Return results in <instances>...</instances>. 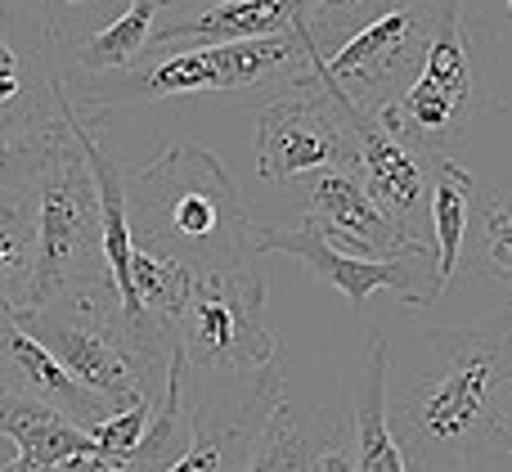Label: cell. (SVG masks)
<instances>
[{"mask_svg":"<svg viewBox=\"0 0 512 472\" xmlns=\"http://www.w3.org/2000/svg\"><path fill=\"white\" fill-rule=\"evenodd\" d=\"M387 333V419L409 472H504L512 437V311L468 329Z\"/></svg>","mask_w":512,"mask_h":472,"instance_id":"6da1fadb","label":"cell"},{"mask_svg":"<svg viewBox=\"0 0 512 472\" xmlns=\"http://www.w3.org/2000/svg\"><path fill=\"white\" fill-rule=\"evenodd\" d=\"M126 221L135 248L180 261L194 275L248 266L256 221L230 167L203 144H171L126 171Z\"/></svg>","mask_w":512,"mask_h":472,"instance_id":"7a4b0ae2","label":"cell"},{"mask_svg":"<svg viewBox=\"0 0 512 472\" xmlns=\"http://www.w3.org/2000/svg\"><path fill=\"white\" fill-rule=\"evenodd\" d=\"M319 54L315 27H297L283 36H256V41H212L185 45L180 54L149 68H126L108 77H81L68 90L81 122H104L113 108H131L144 99H180V95H225V90H256V86H288L310 90L319 86L310 59Z\"/></svg>","mask_w":512,"mask_h":472,"instance_id":"3957f363","label":"cell"},{"mask_svg":"<svg viewBox=\"0 0 512 472\" xmlns=\"http://www.w3.org/2000/svg\"><path fill=\"white\" fill-rule=\"evenodd\" d=\"M27 194H32V225H36V275H32L27 306H41L63 293H81V288L113 284L108 279V257H104L99 185L77 135H72L68 117H63L59 135L50 144V158H45L41 176L32 180Z\"/></svg>","mask_w":512,"mask_h":472,"instance_id":"277c9868","label":"cell"},{"mask_svg":"<svg viewBox=\"0 0 512 472\" xmlns=\"http://www.w3.org/2000/svg\"><path fill=\"white\" fill-rule=\"evenodd\" d=\"M14 315L41 347L54 351V360H59L81 387L104 396L113 410H131V405L158 401L162 396L167 378L149 374V369L135 360V351L126 347L122 302H117L113 284L50 297V302L23 306V311H14Z\"/></svg>","mask_w":512,"mask_h":472,"instance_id":"5b68a950","label":"cell"},{"mask_svg":"<svg viewBox=\"0 0 512 472\" xmlns=\"http://www.w3.org/2000/svg\"><path fill=\"white\" fill-rule=\"evenodd\" d=\"M180 351L189 378H265L279 369L270 324H265V279L252 266L194 275L185 315H180Z\"/></svg>","mask_w":512,"mask_h":472,"instance_id":"8992f818","label":"cell"},{"mask_svg":"<svg viewBox=\"0 0 512 472\" xmlns=\"http://www.w3.org/2000/svg\"><path fill=\"white\" fill-rule=\"evenodd\" d=\"M481 86L472 72L468 27H463V0H436L432 41H427L423 68L409 81V90L396 104L378 108V122L396 140L414 144L423 153H441L450 140H459L463 126L477 117Z\"/></svg>","mask_w":512,"mask_h":472,"instance_id":"52a82bcc","label":"cell"},{"mask_svg":"<svg viewBox=\"0 0 512 472\" xmlns=\"http://www.w3.org/2000/svg\"><path fill=\"white\" fill-rule=\"evenodd\" d=\"M256 252H283L297 257L306 270H315L324 284H333L337 293L351 302V311L360 315L369 306L373 293H396L409 306H432L445 293L441 275H436V248L432 243H409L396 257H355L342 252L337 243H328V234L315 221L301 225H256Z\"/></svg>","mask_w":512,"mask_h":472,"instance_id":"ba28073f","label":"cell"},{"mask_svg":"<svg viewBox=\"0 0 512 472\" xmlns=\"http://www.w3.org/2000/svg\"><path fill=\"white\" fill-rule=\"evenodd\" d=\"M432 18L436 5H391L387 14L364 23L337 54L319 50L310 59L319 86L342 90L351 104L369 108V113L396 104L423 68L427 41H432Z\"/></svg>","mask_w":512,"mask_h":472,"instance_id":"9c48e42d","label":"cell"},{"mask_svg":"<svg viewBox=\"0 0 512 472\" xmlns=\"http://www.w3.org/2000/svg\"><path fill=\"white\" fill-rule=\"evenodd\" d=\"M324 167H355V135L324 86L283 90L256 113V171L265 185H292Z\"/></svg>","mask_w":512,"mask_h":472,"instance_id":"30bf717a","label":"cell"},{"mask_svg":"<svg viewBox=\"0 0 512 472\" xmlns=\"http://www.w3.org/2000/svg\"><path fill=\"white\" fill-rule=\"evenodd\" d=\"M63 81L54 18L0 5V144L54 131L63 122Z\"/></svg>","mask_w":512,"mask_h":472,"instance_id":"8fae6325","label":"cell"},{"mask_svg":"<svg viewBox=\"0 0 512 472\" xmlns=\"http://www.w3.org/2000/svg\"><path fill=\"white\" fill-rule=\"evenodd\" d=\"M333 104L342 108L346 126L355 135V171L378 198V207L418 243H432V221H427V198H432V153L396 140L369 108L351 104L342 90L324 86Z\"/></svg>","mask_w":512,"mask_h":472,"instance_id":"7c38bea8","label":"cell"},{"mask_svg":"<svg viewBox=\"0 0 512 472\" xmlns=\"http://www.w3.org/2000/svg\"><path fill=\"white\" fill-rule=\"evenodd\" d=\"M306 194H310L306 216L328 234V243H337L342 252H355V257H396L409 243H418L382 212L378 198L369 194V185L360 180L355 167L315 171Z\"/></svg>","mask_w":512,"mask_h":472,"instance_id":"4fadbf2b","label":"cell"},{"mask_svg":"<svg viewBox=\"0 0 512 472\" xmlns=\"http://www.w3.org/2000/svg\"><path fill=\"white\" fill-rule=\"evenodd\" d=\"M0 387L14 396H27V401L50 405V410H59L63 419L81 423V428L117 414L104 396L81 387L77 378L54 360V351L41 347V342L18 324V315L9 311V306H0Z\"/></svg>","mask_w":512,"mask_h":472,"instance_id":"5bb4252c","label":"cell"},{"mask_svg":"<svg viewBox=\"0 0 512 472\" xmlns=\"http://www.w3.org/2000/svg\"><path fill=\"white\" fill-rule=\"evenodd\" d=\"M364 0H216L203 14L153 32L149 50L162 45H212V41H256V36H283L310 23L315 9H346Z\"/></svg>","mask_w":512,"mask_h":472,"instance_id":"9a60e30c","label":"cell"},{"mask_svg":"<svg viewBox=\"0 0 512 472\" xmlns=\"http://www.w3.org/2000/svg\"><path fill=\"white\" fill-rule=\"evenodd\" d=\"M0 441L14 446V464L0 472H59L81 455H95V441L81 423L63 419L41 401H27L0 387Z\"/></svg>","mask_w":512,"mask_h":472,"instance_id":"2e32d148","label":"cell"},{"mask_svg":"<svg viewBox=\"0 0 512 472\" xmlns=\"http://www.w3.org/2000/svg\"><path fill=\"white\" fill-rule=\"evenodd\" d=\"M351 459L355 472H409L387 419V333H373L351 387Z\"/></svg>","mask_w":512,"mask_h":472,"instance_id":"e0dca14e","label":"cell"},{"mask_svg":"<svg viewBox=\"0 0 512 472\" xmlns=\"http://www.w3.org/2000/svg\"><path fill=\"white\" fill-rule=\"evenodd\" d=\"M346 428L342 414L328 410H301L283 396L270 410V419L256 432L252 459L243 472H319L324 468L328 446L337 441V432Z\"/></svg>","mask_w":512,"mask_h":472,"instance_id":"ac0fdd59","label":"cell"},{"mask_svg":"<svg viewBox=\"0 0 512 472\" xmlns=\"http://www.w3.org/2000/svg\"><path fill=\"white\" fill-rule=\"evenodd\" d=\"M472 212H477V180L459 167L454 158L432 162V198H427V221H432V248H436V275L450 284L459 270L463 243L472 230Z\"/></svg>","mask_w":512,"mask_h":472,"instance_id":"d6986e66","label":"cell"},{"mask_svg":"<svg viewBox=\"0 0 512 472\" xmlns=\"http://www.w3.org/2000/svg\"><path fill=\"white\" fill-rule=\"evenodd\" d=\"M167 5L171 0H131L108 27L72 45V63H81V77H108V72L135 68V59L149 50L153 32H158V14Z\"/></svg>","mask_w":512,"mask_h":472,"instance_id":"ffe728a7","label":"cell"},{"mask_svg":"<svg viewBox=\"0 0 512 472\" xmlns=\"http://www.w3.org/2000/svg\"><path fill=\"white\" fill-rule=\"evenodd\" d=\"M256 446V428L248 423H230L216 414L189 410V446L176 464L162 472H243Z\"/></svg>","mask_w":512,"mask_h":472,"instance_id":"44dd1931","label":"cell"},{"mask_svg":"<svg viewBox=\"0 0 512 472\" xmlns=\"http://www.w3.org/2000/svg\"><path fill=\"white\" fill-rule=\"evenodd\" d=\"M36 275V225H32V194H9L0 207V306L23 311L32 297Z\"/></svg>","mask_w":512,"mask_h":472,"instance_id":"7402d4cb","label":"cell"},{"mask_svg":"<svg viewBox=\"0 0 512 472\" xmlns=\"http://www.w3.org/2000/svg\"><path fill=\"white\" fill-rule=\"evenodd\" d=\"M477 257L504 288H512V189L477 207Z\"/></svg>","mask_w":512,"mask_h":472,"instance_id":"603a6c76","label":"cell"},{"mask_svg":"<svg viewBox=\"0 0 512 472\" xmlns=\"http://www.w3.org/2000/svg\"><path fill=\"white\" fill-rule=\"evenodd\" d=\"M149 423H153V401H140V405H131V410H117V414H108V419L90 423L86 432H90V441H95V455L126 459V464H131L144 432H149Z\"/></svg>","mask_w":512,"mask_h":472,"instance_id":"cb8c5ba5","label":"cell"},{"mask_svg":"<svg viewBox=\"0 0 512 472\" xmlns=\"http://www.w3.org/2000/svg\"><path fill=\"white\" fill-rule=\"evenodd\" d=\"M59 126H54V131H45V135H36V140L0 144V198L32 189V180L41 176L45 158H50V144H54V135H59Z\"/></svg>","mask_w":512,"mask_h":472,"instance_id":"d4e9b609","label":"cell"},{"mask_svg":"<svg viewBox=\"0 0 512 472\" xmlns=\"http://www.w3.org/2000/svg\"><path fill=\"white\" fill-rule=\"evenodd\" d=\"M319 472H355V459H351V423L337 432V441L328 446L324 468H319Z\"/></svg>","mask_w":512,"mask_h":472,"instance_id":"484cf974","label":"cell"},{"mask_svg":"<svg viewBox=\"0 0 512 472\" xmlns=\"http://www.w3.org/2000/svg\"><path fill=\"white\" fill-rule=\"evenodd\" d=\"M504 428H508V437H512V392H508V405H504Z\"/></svg>","mask_w":512,"mask_h":472,"instance_id":"4316f807","label":"cell"},{"mask_svg":"<svg viewBox=\"0 0 512 472\" xmlns=\"http://www.w3.org/2000/svg\"><path fill=\"white\" fill-rule=\"evenodd\" d=\"M68 5H86V0H68Z\"/></svg>","mask_w":512,"mask_h":472,"instance_id":"83f0119b","label":"cell"},{"mask_svg":"<svg viewBox=\"0 0 512 472\" xmlns=\"http://www.w3.org/2000/svg\"><path fill=\"white\" fill-rule=\"evenodd\" d=\"M0 207H5V198H0Z\"/></svg>","mask_w":512,"mask_h":472,"instance_id":"f1b7e54d","label":"cell"}]
</instances>
